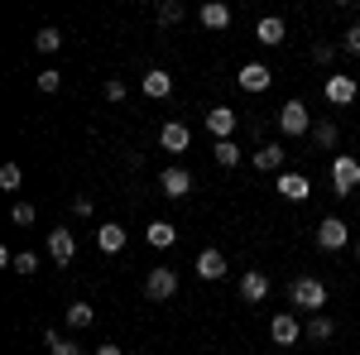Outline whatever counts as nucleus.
<instances>
[{"instance_id": "a878e982", "label": "nucleus", "mask_w": 360, "mask_h": 355, "mask_svg": "<svg viewBox=\"0 0 360 355\" xmlns=\"http://www.w3.org/2000/svg\"><path fill=\"white\" fill-rule=\"evenodd\" d=\"M44 341H49V355H82V351H77V346H72V341H63V336H58L53 327L44 331Z\"/></svg>"}, {"instance_id": "9b49d317", "label": "nucleus", "mask_w": 360, "mask_h": 355, "mask_svg": "<svg viewBox=\"0 0 360 355\" xmlns=\"http://www.w3.org/2000/svg\"><path fill=\"white\" fill-rule=\"evenodd\" d=\"M240 298H245V302H264V298H269V273L245 269V273H240Z\"/></svg>"}, {"instance_id": "4be33fe9", "label": "nucleus", "mask_w": 360, "mask_h": 355, "mask_svg": "<svg viewBox=\"0 0 360 355\" xmlns=\"http://www.w3.org/2000/svg\"><path fill=\"white\" fill-rule=\"evenodd\" d=\"M34 49H39V53H58V49H63V29L44 25L39 34H34Z\"/></svg>"}, {"instance_id": "4468645a", "label": "nucleus", "mask_w": 360, "mask_h": 355, "mask_svg": "<svg viewBox=\"0 0 360 355\" xmlns=\"http://www.w3.org/2000/svg\"><path fill=\"white\" fill-rule=\"evenodd\" d=\"M278 197H288V202H307V197H312V183H307L303 173H283V178H278Z\"/></svg>"}, {"instance_id": "20e7f679", "label": "nucleus", "mask_w": 360, "mask_h": 355, "mask_svg": "<svg viewBox=\"0 0 360 355\" xmlns=\"http://www.w3.org/2000/svg\"><path fill=\"white\" fill-rule=\"evenodd\" d=\"M278 130H283V135H293V139L312 130V115H307L303 101H283V106H278Z\"/></svg>"}, {"instance_id": "cd10ccee", "label": "nucleus", "mask_w": 360, "mask_h": 355, "mask_svg": "<svg viewBox=\"0 0 360 355\" xmlns=\"http://www.w3.org/2000/svg\"><path fill=\"white\" fill-rule=\"evenodd\" d=\"M178 20H183V5L178 0H164L159 5V25H178Z\"/></svg>"}, {"instance_id": "6e6552de", "label": "nucleus", "mask_w": 360, "mask_h": 355, "mask_svg": "<svg viewBox=\"0 0 360 355\" xmlns=\"http://www.w3.org/2000/svg\"><path fill=\"white\" fill-rule=\"evenodd\" d=\"M159 144H164L168 154H188V144H193V130H188L183 120H168L164 130H159Z\"/></svg>"}, {"instance_id": "2f4dec72", "label": "nucleus", "mask_w": 360, "mask_h": 355, "mask_svg": "<svg viewBox=\"0 0 360 355\" xmlns=\"http://www.w3.org/2000/svg\"><path fill=\"white\" fill-rule=\"evenodd\" d=\"M341 49H346V53H360V25H351L341 34Z\"/></svg>"}, {"instance_id": "2eb2a0df", "label": "nucleus", "mask_w": 360, "mask_h": 355, "mask_svg": "<svg viewBox=\"0 0 360 355\" xmlns=\"http://www.w3.org/2000/svg\"><path fill=\"white\" fill-rule=\"evenodd\" d=\"M207 130L217 135V144H221V139H231V130H236V110H231V106L207 110Z\"/></svg>"}, {"instance_id": "7c9ffc66", "label": "nucleus", "mask_w": 360, "mask_h": 355, "mask_svg": "<svg viewBox=\"0 0 360 355\" xmlns=\"http://www.w3.org/2000/svg\"><path fill=\"white\" fill-rule=\"evenodd\" d=\"M34 269H39V254H34V250L15 254V273H34Z\"/></svg>"}, {"instance_id": "c756f323", "label": "nucleus", "mask_w": 360, "mask_h": 355, "mask_svg": "<svg viewBox=\"0 0 360 355\" xmlns=\"http://www.w3.org/2000/svg\"><path fill=\"white\" fill-rule=\"evenodd\" d=\"M34 217H39L34 202H15V226H34Z\"/></svg>"}, {"instance_id": "a211bd4d", "label": "nucleus", "mask_w": 360, "mask_h": 355, "mask_svg": "<svg viewBox=\"0 0 360 355\" xmlns=\"http://www.w3.org/2000/svg\"><path fill=\"white\" fill-rule=\"evenodd\" d=\"M144 240H149L154 250H168L173 240H178V226H173V221H149V231H144Z\"/></svg>"}, {"instance_id": "39448f33", "label": "nucleus", "mask_w": 360, "mask_h": 355, "mask_svg": "<svg viewBox=\"0 0 360 355\" xmlns=\"http://www.w3.org/2000/svg\"><path fill=\"white\" fill-rule=\"evenodd\" d=\"M317 245L322 250H346L351 245V226L341 217H322L317 221Z\"/></svg>"}, {"instance_id": "5701e85b", "label": "nucleus", "mask_w": 360, "mask_h": 355, "mask_svg": "<svg viewBox=\"0 0 360 355\" xmlns=\"http://www.w3.org/2000/svg\"><path fill=\"white\" fill-rule=\"evenodd\" d=\"M91 322H96V312H91V302H72V307H68V327H72V331H86Z\"/></svg>"}, {"instance_id": "c9c22d12", "label": "nucleus", "mask_w": 360, "mask_h": 355, "mask_svg": "<svg viewBox=\"0 0 360 355\" xmlns=\"http://www.w3.org/2000/svg\"><path fill=\"white\" fill-rule=\"evenodd\" d=\"M356 254H360V235H356Z\"/></svg>"}, {"instance_id": "423d86ee", "label": "nucleus", "mask_w": 360, "mask_h": 355, "mask_svg": "<svg viewBox=\"0 0 360 355\" xmlns=\"http://www.w3.org/2000/svg\"><path fill=\"white\" fill-rule=\"evenodd\" d=\"M322 96H327L332 106H351V101L360 96V82H356V77H341V72H332V77L322 82Z\"/></svg>"}, {"instance_id": "1a4fd4ad", "label": "nucleus", "mask_w": 360, "mask_h": 355, "mask_svg": "<svg viewBox=\"0 0 360 355\" xmlns=\"http://www.w3.org/2000/svg\"><path fill=\"white\" fill-rule=\"evenodd\" d=\"M49 254H53L58 264H72V254H77V235H72L68 226L49 231Z\"/></svg>"}, {"instance_id": "f3484780", "label": "nucleus", "mask_w": 360, "mask_h": 355, "mask_svg": "<svg viewBox=\"0 0 360 355\" xmlns=\"http://www.w3.org/2000/svg\"><path fill=\"white\" fill-rule=\"evenodd\" d=\"M197 20L207 29H231V5H221V0H207L202 10H197Z\"/></svg>"}, {"instance_id": "6ab92c4d", "label": "nucleus", "mask_w": 360, "mask_h": 355, "mask_svg": "<svg viewBox=\"0 0 360 355\" xmlns=\"http://www.w3.org/2000/svg\"><path fill=\"white\" fill-rule=\"evenodd\" d=\"M168 91H173V77H168L164 67H149V72H144V96H154V101H164Z\"/></svg>"}, {"instance_id": "f03ea898", "label": "nucleus", "mask_w": 360, "mask_h": 355, "mask_svg": "<svg viewBox=\"0 0 360 355\" xmlns=\"http://www.w3.org/2000/svg\"><path fill=\"white\" fill-rule=\"evenodd\" d=\"M332 188H336V197H351V192L360 188V159L336 154L332 159Z\"/></svg>"}, {"instance_id": "aec40b11", "label": "nucleus", "mask_w": 360, "mask_h": 355, "mask_svg": "<svg viewBox=\"0 0 360 355\" xmlns=\"http://www.w3.org/2000/svg\"><path fill=\"white\" fill-rule=\"evenodd\" d=\"M255 39H259L264 49H278V44H283V20H278V15H264L259 29H255Z\"/></svg>"}, {"instance_id": "0eeeda50", "label": "nucleus", "mask_w": 360, "mask_h": 355, "mask_svg": "<svg viewBox=\"0 0 360 355\" xmlns=\"http://www.w3.org/2000/svg\"><path fill=\"white\" fill-rule=\"evenodd\" d=\"M159 188H164V197H173V202H183V197L193 192V173L173 164V168H164V173H159Z\"/></svg>"}, {"instance_id": "b1692460", "label": "nucleus", "mask_w": 360, "mask_h": 355, "mask_svg": "<svg viewBox=\"0 0 360 355\" xmlns=\"http://www.w3.org/2000/svg\"><path fill=\"white\" fill-rule=\"evenodd\" d=\"M303 336H307V341H332V336H336L332 317H322V312H317V317L307 322V331H303Z\"/></svg>"}, {"instance_id": "7ed1b4c3", "label": "nucleus", "mask_w": 360, "mask_h": 355, "mask_svg": "<svg viewBox=\"0 0 360 355\" xmlns=\"http://www.w3.org/2000/svg\"><path fill=\"white\" fill-rule=\"evenodd\" d=\"M173 293H178V273H173V269L159 264V269L144 273V298H149V302H168Z\"/></svg>"}, {"instance_id": "393cba45", "label": "nucleus", "mask_w": 360, "mask_h": 355, "mask_svg": "<svg viewBox=\"0 0 360 355\" xmlns=\"http://www.w3.org/2000/svg\"><path fill=\"white\" fill-rule=\"evenodd\" d=\"M312 139H317V144H322V149H336V120H317V125H312Z\"/></svg>"}, {"instance_id": "473e14b6", "label": "nucleus", "mask_w": 360, "mask_h": 355, "mask_svg": "<svg viewBox=\"0 0 360 355\" xmlns=\"http://www.w3.org/2000/svg\"><path fill=\"white\" fill-rule=\"evenodd\" d=\"M0 188H10V192L20 188V168H15V164H5V168H0Z\"/></svg>"}, {"instance_id": "ddd939ff", "label": "nucleus", "mask_w": 360, "mask_h": 355, "mask_svg": "<svg viewBox=\"0 0 360 355\" xmlns=\"http://www.w3.org/2000/svg\"><path fill=\"white\" fill-rule=\"evenodd\" d=\"M221 273H226V254H221V250H202V254H197V278L217 283Z\"/></svg>"}, {"instance_id": "f704fd0d", "label": "nucleus", "mask_w": 360, "mask_h": 355, "mask_svg": "<svg viewBox=\"0 0 360 355\" xmlns=\"http://www.w3.org/2000/svg\"><path fill=\"white\" fill-rule=\"evenodd\" d=\"M96 355H125V351H120V346H111V341H106V346H96Z\"/></svg>"}, {"instance_id": "9d476101", "label": "nucleus", "mask_w": 360, "mask_h": 355, "mask_svg": "<svg viewBox=\"0 0 360 355\" xmlns=\"http://www.w3.org/2000/svg\"><path fill=\"white\" fill-rule=\"evenodd\" d=\"M236 82H240V91H269V82H274V72H269L264 63H245Z\"/></svg>"}, {"instance_id": "f257e3e1", "label": "nucleus", "mask_w": 360, "mask_h": 355, "mask_svg": "<svg viewBox=\"0 0 360 355\" xmlns=\"http://www.w3.org/2000/svg\"><path fill=\"white\" fill-rule=\"evenodd\" d=\"M288 302L303 307V312H322L327 307V283L322 278H293L288 283Z\"/></svg>"}, {"instance_id": "dca6fc26", "label": "nucleus", "mask_w": 360, "mask_h": 355, "mask_svg": "<svg viewBox=\"0 0 360 355\" xmlns=\"http://www.w3.org/2000/svg\"><path fill=\"white\" fill-rule=\"evenodd\" d=\"M96 250H101V254H120V250H125V226L106 221V226L96 231Z\"/></svg>"}, {"instance_id": "c85d7f7f", "label": "nucleus", "mask_w": 360, "mask_h": 355, "mask_svg": "<svg viewBox=\"0 0 360 355\" xmlns=\"http://www.w3.org/2000/svg\"><path fill=\"white\" fill-rule=\"evenodd\" d=\"M58 86H63V72L58 67H44L39 72V91H58Z\"/></svg>"}, {"instance_id": "f8f14e48", "label": "nucleus", "mask_w": 360, "mask_h": 355, "mask_svg": "<svg viewBox=\"0 0 360 355\" xmlns=\"http://www.w3.org/2000/svg\"><path fill=\"white\" fill-rule=\"evenodd\" d=\"M269 336H274L278 346H298V336H303V331H298V317H293V312H278L274 322H269Z\"/></svg>"}, {"instance_id": "bb28decb", "label": "nucleus", "mask_w": 360, "mask_h": 355, "mask_svg": "<svg viewBox=\"0 0 360 355\" xmlns=\"http://www.w3.org/2000/svg\"><path fill=\"white\" fill-rule=\"evenodd\" d=\"M217 164H221V168H236V164H240V149H236V139H221V144H217Z\"/></svg>"}, {"instance_id": "72a5a7b5", "label": "nucleus", "mask_w": 360, "mask_h": 355, "mask_svg": "<svg viewBox=\"0 0 360 355\" xmlns=\"http://www.w3.org/2000/svg\"><path fill=\"white\" fill-rule=\"evenodd\" d=\"M106 101H125V82H120V77L106 82Z\"/></svg>"}, {"instance_id": "412c9836", "label": "nucleus", "mask_w": 360, "mask_h": 355, "mask_svg": "<svg viewBox=\"0 0 360 355\" xmlns=\"http://www.w3.org/2000/svg\"><path fill=\"white\" fill-rule=\"evenodd\" d=\"M250 159H255L259 173H274V168H283V144H264V149H255Z\"/></svg>"}]
</instances>
